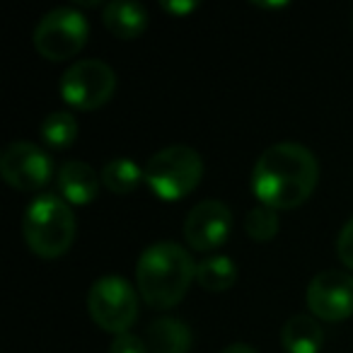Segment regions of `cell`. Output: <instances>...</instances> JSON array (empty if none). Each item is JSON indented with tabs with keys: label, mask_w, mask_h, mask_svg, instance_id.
<instances>
[{
	"label": "cell",
	"mask_w": 353,
	"mask_h": 353,
	"mask_svg": "<svg viewBox=\"0 0 353 353\" xmlns=\"http://www.w3.org/2000/svg\"><path fill=\"white\" fill-rule=\"evenodd\" d=\"M281 228V221H279V213L269 206H256L247 213L245 218V230L252 240L256 242H269L276 237Z\"/></svg>",
	"instance_id": "cell-18"
},
{
	"label": "cell",
	"mask_w": 353,
	"mask_h": 353,
	"mask_svg": "<svg viewBox=\"0 0 353 353\" xmlns=\"http://www.w3.org/2000/svg\"><path fill=\"white\" fill-rule=\"evenodd\" d=\"M102 22L117 39L131 41L141 37L148 27V10L141 3H126V0H114L104 6Z\"/></svg>",
	"instance_id": "cell-12"
},
{
	"label": "cell",
	"mask_w": 353,
	"mask_h": 353,
	"mask_svg": "<svg viewBox=\"0 0 353 353\" xmlns=\"http://www.w3.org/2000/svg\"><path fill=\"white\" fill-rule=\"evenodd\" d=\"M145 184L162 201H179L199 187L203 160L189 145H170L157 150L143 167Z\"/></svg>",
	"instance_id": "cell-4"
},
{
	"label": "cell",
	"mask_w": 353,
	"mask_h": 353,
	"mask_svg": "<svg viewBox=\"0 0 353 353\" xmlns=\"http://www.w3.org/2000/svg\"><path fill=\"white\" fill-rule=\"evenodd\" d=\"M39 136L49 148L63 150V148L73 145L75 138H78V119L70 112H51L41 121Z\"/></svg>",
	"instance_id": "cell-17"
},
{
	"label": "cell",
	"mask_w": 353,
	"mask_h": 353,
	"mask_svg": "<svg viewBox=\"0 0 353 353\" xmlns=\"http://www.w3.org/2000/svg\"><path fill=\"white\" fill-rule=\"evenodd\" d=\"M336 252H339V259L353 271V218L341 228V232H339Z\"/></svg>",
	"instance_id": "cell-20"
},
{
	"label": "cell",
	"mask_w": 353,
	"mask_h": 353,
	"mask_svg": "<svg viewBox=\"0 0 353 353\" xmlns=\"http://www.w3.org/2000/svg\"><path fill=\"white\" fill-rule=\"evenodd\" d=\"M221 353H259V351L254 346H250V343H230Z\"/></svg>",
	"instance_id": "cell-22"
},
{
	"label": "cell",
	"mask_w": 353,
	"mask_h": 353,
	"mask_svg": "<svg viewBox=\"0 0 353 353\" xmlns=\"http://www.w3.org/2000/svg\"><path fill=\"white\" fill-rule=\"evenodd\" d=\"M162 10L170 12V15H187V12H194L199 8V3H194V0H189V3H170V0H165V3H160Z\"/></svg>",
	"instance_id": "cell-21"
},
{
	"label": "cell",
	"mask_w": 353,
	"mask_h": 353,
	"mask_svg": "<svg viewBox=\"0 0 353 353\" xmlns=\"http://www.w3.org/2000/svg\"><path fill=\"white\" fill-rule=\"evenodd\" d=\"M99 176H102L104 187L112 194H119V196L133 194L138 189V184L145 179L141 167L133 160H128V157H114V160H109Z\"/></svg>",
	"instance_id": "cell-16"
},
{
	"label": "cell",
	"mask_w": 353,
	"mask_h": 353,
	"mask_svg": "<svg viewBox=\"0 0 353 353\" xmlns=\"http://www.w3.org/2000/svg\"><path fill=\"white\" fill-rule=\"evenodd\" d=\"M90 25L75 8H56L46 12L34 30V49L46 61L73 59L88 44Z\"/></svg>",
	"instance_id": "cell-6"
},
{
	"label": "cell",
	"mask_w": 353,
	"mask_h": 353,
	"mask_svg": "<svg viewBox=\"0 0 353 353\" xmlns=\"http://www.w3.org/2000/svg\"><path fill=\"white\" fill-rule=\"evenodd\" d=\"M59 90L65 104L80 112H92L112 99L117 90V73L104 61L85 59L61 75Z\"/></svg>",
	"instance_id": "cell-7"
},
{
	"label": "cell",
	"mask_w": 353,
	"mask_h": 353,
	"mask_svg": "<svg viewBox=\"0 0 353 353\" xmlns=\"http://www.w3.org/2000/svg\"><path fill=\"white\" fill-rule=\"evenodd\" d=\"M22 232L30 250L41 259H59L73 247L78 223L68 201L59 194H39L27 206Z\"/></svg>",
	"instance_id": "cell-3"
},
{
	"label": "cell",
	"mask_w": 353,
	"mask_h": 353,
	"mask_svg": "<svg viewBox=\"0 0 353 353\" xmlns=\"http://www.w3.org/2000/svg\"><path fill=\"white\" fill-rule=\"evenodd\" d=\"M54 160L44 148L30 141H15L0 155V176L20 192H39L51 182Z\"/></svg>",
	"instance_id": "cell-8"
},
{
	"label": "cell",
	"mask_w": 353,
	"mask_h": 353,
	"mask_svg": "<svg viewBox=\"0 0 353 353\" xmlns=\"http://www.w3.org/2000/svg\"><path fill=\"white\" fill-rule=\"evenodd\" d=\"M196 281L201 288L211 290V293H223V290L235 285L237 264L225 254L206 256V259L196 264Z\"/></svg>",
	"instance_id": "cell-15"
},
{
	"label": "cell",
	"mask_w": 353,
	"mask_h": 353,
	"mask_svg": "<svg viewBox=\"0 0 353 353\" xmlns=\"http://www.w3.org/2000/svg\"><path fill=\"white\" fill-rule=\"evenodd\" d=\"M192 341V329L176 317H160L150 322L145 336L150 353H189Z\"/></svg>",
	"instance_id": "cell-13"
},
{
	"label": "cell",
	"mask_w": 353,
	"mask_h": 353,
	"mask_svg": "<svg viewBox=\"0 0 353 353\" xmlns=\"http://www.w3.org/2000/svg\"><path fill=\"white\" fill-rule=\"evenodd\" d=\"M109 353H150V348H148V343L143 341L141 336L126 332V334H117V336H114L112 346H109Z\"/></svg>",
	"instance_id": "cell-19"
},
{
	"label": "cell",
	"mask_w": 353,
	"mask_h": 353,
	"mask_svg": "<svg viewBox=\"0 0 353 353\" xmlns=\"http://www.w3.org/2000/svg\"><path fill=\"white\" fill-rule=\"evenodd\" d=\"M99 182H102V176H97V172L88 162L68 160L59 170L61 199L75 203V206H85V203L94 201L99 194Z\"/></svg>",
	"instance_id": "cell-11"
},
{
	"label": "cell",
	"mask_w": 353,
	"mask_h": 353,
	"mask_svg": "<svg viewBox=\"0 0 353 353\" xmlns=\"http://www.w3.org/2000/svg\"><path fill=\"white\" fill-rule=\"evenodd\" d=\"M194 279H196V264L192 254L176 242L150 245L136 266L138 290L143 300L155 310H167L182 303Z\"/></svg>",
	"instance_id": "cell-2"
},
{
	"label": "cell",
	"mask_w": 353,
	"mask_h": 353,
	"mask_svg": "<svg viewBox=\"0 0 353 353\" xmlns=\"http://www.w3.org/2000/svg\"><path fill=\"white\" fill-rule=\"evenodd\" d=\"M281 343L285 353H319L324 332L317 319H312L310 314H293L281 329Z\"/></svg>",
	"instance_id": "cell-14"
},
{
	"label": "cell",
	"mask_w": 353,
	"mask_h": 353,
	"mask_svg": "<svg viewBox=\"0 0 353 353\" xmlns=\"http://www.w3.org/2000/svg\"><path fill=\"white\" fill-rule=\"evenodd\" d=\"M319 182L317 157L300 143H276L266 148L252 170V192L274 211L298 208L312 196Z\"/></svg>",
	"instance_id": "cell-1"
},
{
	"label": "cell",
	"mask_w": 353,
	"mask_h": 353,
	"mask_svg": "<svg viewBox=\"0 0 353 353\" xmlns=\"http://www.w3.org/2000/svg\"><path fill=\"white\" fill-rule=\"evenodd\" d=\"M307 307L324 322H343L353 314V276L348 271H319L307 285Z\"/></svg>",
	"instance_id": "cell-9"
},
{
	"label": "cell",
	"mask_w": 353,
	"mask_h": 353,
	"mask_svg": "<svg viewBox=\"0 0 353 353\" xmlns=\"http://www.w3.org/2000/svg\"><path fill=\"white\" fill-rule=\"evenodd\" d=\"M232 228V211L223 201L206 199L189 211L184 221V240L194 252H213L225 245Z\"/></svg>",
	"instance_id": "cell-10"
},
{
	"label": "cell",
	"mask_w": 353,
	"mask_h": 353,
	"mask_svg": "<svg viewBox=\"0 0 353 353\" xmlns=\"http://www.w3.org/2000/svg\"><path fill=\"white\" fill-rule=\"evenodd\" d=\"M90 317L104 332L126 334L138 319V298L133 285L121 276H102L94 281L88 295Z\"/></svg>",
	"instance_id": "cell-5"
}]
</instances>
